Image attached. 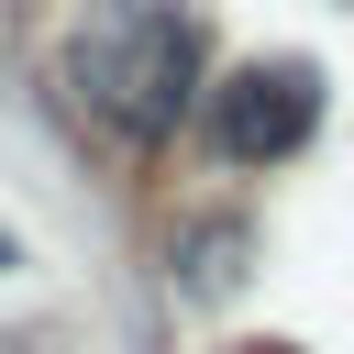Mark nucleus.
Segmentation results:
<instances>
[{"label":"nucleus","instance_id":"nucleus-1","mask_svg":"<svg viewBox=\"0 0 354 354\" xmlns=\"http://www.w3.org/2000/svg\"><path fill=\"white\" fill-rule=\"evenodd\" d=\"M55 77L122 155H166L210 88V22L188 0H88L55 44Z\"/></svg>","mask_w":354,"mask_h":354},{"label":"nucleus","instance_id":"nucleus-2","mask_svg":"<svg viewBox=\"0 0 354 354\" xmlns=\"http://www.w3.org/2000/svg\"><path fill=\"white\" fill-rule=\"evenodd\" d=\"M310 133H321V66H310V55H243V66H221V77L199 88V144H210V166L266 177V166L310 155Z\"/></svg>","mask_w":354,"mask_h":354},{"label":"nucleus","instance_id":"nucleus-3","mask_svg":"<svg viewBox=\"0 0 354 354\" xmlns=\"http://www.w3.org/2000/svg\"><path fill=\"white\" fill-rule=\"evenodd\" d=\"M166 266H177V299H232L243 266H254V221L243 210H188L177 243H166Z\"/></svg>","mask_w":354,"mask_h":354},{"label":"nucleus","instance_id":"nucleus-4","mask_svg":"<svg viewBox=\"0 0 354 354\" xmlns=\"http://www.w3.org/2000/svg\"><path fill=\"white\" fill-rule=\"evenodd\" d=\"M232 354H299V343H232Z\"/></svg>","mask_w":354,"mask_h":354},{"label":"nucleus","instance_id":"nucleus-5","mask_svg":"<svg viewBox=\"0 0 354 354\" xmlns=\"http://www.w3.org/2000/svg\"><path fill=\"white\" fill-rule=\"evenodd\" d=\"M11 266H22V254H11V232H0V277H11Z\"/></svg>","mask_w":354,"mask_h":354}]
</instances>
